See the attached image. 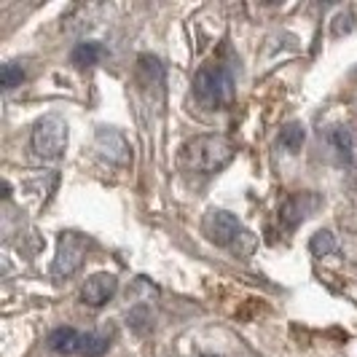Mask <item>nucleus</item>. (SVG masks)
<instances>
[{"instance_id":"obj_1","label":"nucleus","mask_w":357,"mask_h":357,"mask_svg":"<svg viewBox=\"0 0 357 357\" xmlns=\"http://www.w3.org/2000/svg\"><path fill=\"white\" fill-rule=\"evenodd\" d=\"M234 143L223 135H199L183 145V164L199 175H215L234 159Z\"/></svg>"},{"instance_id":"obj_2","label":"nucleus","mask_w":357,"mask_h":357,"mask_svg":"<svg viewBox=\"0 0 357 357\" xmlns=\"http://www.w3.org/2000/svg\"><path fill=\"white\" fill-rule=\"evenodd\" d=\"M194 94L204 107H226L234 100V75L223 62H207L194 75Z\"/></svg>"},{"instance_id":"obj_3","label":"nucleus","mask_w":357,"mask_h":357,"mask_svg":"<svg viewBox=\"0 0 357 357\" xmlns=\"http://www.w3.org/2000/svg\"><path fill=\"white\" fill-rule=\"evenodd\" d=\"M30 145L40 159H59L65 145H68V124L59 116H46L40 119L33 129Z\"/></svg>"},{"instance_id":"obj_4","label":"nucleus","mask_w":357,"mask_h":357,"mask_svg":"<svg viewBox=\"0 0 357 357\" xmlns=\"http://www.w3.org/2000/svg\"><path fill=\"white\" fill-rule=\"evenodd\" d=\"M86 250H89V242L81 234H62L59 242H56L52 274L54 277H70V274H75L81 268V264H84V258H86Z\"/></svg>"},{"instance_id":"obj_5","label":"nucleus","mask_w":357,"mask_h":357,"mask_svg":"<svg viewBox=\"0 0 357 357\" xmlns=\"http://www.w3.org/2000/svg\"><path fill=\"white\" fill-rule=\"evenodd\" d=\"M204 234L210 236V242L220 245V248H234L236 239L245 234V229H242V223L231 213L213 210V213H207V218H204Z\"/></svg>"},{"instance_id":"obj_6","label":"nucleus","mask_w":357,"mask_h":357,"mask_svg":"<svg viewBox=\"0 0 357 357\" xmlns=\"http://www.w3.org/2000/svg\"><path fill=\"white\" fill-rule=\"evenodd\" d=\"M116 290H119V280L113 274H94L81 287V301L86 306H102L116 296Z\"/></svg>"},{"instance_id":"obj_7","label":"nucleus","mask_w":357,"mask_h":357,"mask_svg":"<svg viewBox=\"0 0 357 357\" xmlns=\"http://www.w3.org/2000/svg\"><path fill=\"white\" fill-rule=\"evenodd\" d=\"M97 151H100V156H105L113 164H126V161L132 159L126 137L121 132H116V129H100L97 132Z\"/></svg>"},{"instance_id":"obj_8","label":"nucleus","mask_w":357,"mask_h":357,"mask_svg":"<svg viewBox=\"0 0 357 357\" xmlns=\"http://www.w3.org/2000/svg\"><path fill=\"white\" fill-rule=\"evenodd\" d=\"M314 207H317V199L312 197V194H293V197H287L285 202H282V207H280V223L290 231V229H296Z\"/></svg>"},{"instance_id":"obj_9","label":"nucleus","mask_w":357,"mask_h":357,"mask_svg":"<svg viewBox=\"0 0 357 357\" xmlns=\"http://www.w3.org/2000/svg\"><path fill=\"white\" fill-rule=\"evenodd\" d=\"M49 349L56 352V355H65L70 357L75 352H81V347H84V333H78L75 328H56L49 333Z\"/></svg>"},{"instance_id":"obj_10","label":"nucleus","mask_w":357,"mask_h":357,"mask_svg":"<svg viewBox=\"0 0 357 357\" xmlns=\"http://www.w3.org/2000/svg\"><path fill=\"white\" fill-rule=\"evenodd\" d=\"M306 140V129L304 124H287L282 132H280V145L287 148V151H301V145Z\"/></svg>"},{"instance_id":"obj_11","label":"nucleus","mask_w":357,"mask_h":357,"mask_svg":"<svg viewBox=\"0 0 357 357\" xmlns=\"http://www.w3.org/2000/svg\"><path fill=\"white\" fill-rule=\"evenodd\" d=\"M100 56H102V46H100V43H94V40H89V43H78V46H75V52H73V62H75V65H81V68H86V65H94Z\"/></svg>"},{"instance_id":"obj_12","label":"nucleus","mask_w":357,"mask_h":357,"mask_svg":"<svg viewBox=\"0 0 357 357\" xmlns=\"http://www.w3.org/2000/svg\"><path fill=\"white\" fill-rule=\"evenodd\" d=\"M309 252L314 258H325V255L336 252V236L331 231H317L312 236V242H309Z\"/></svg>"},{"instance_id":"obj_13","label":"nucleus","mask_w":357,"mask_h":357,"mask_svg":"<svg viewBox=\"0 0 357 357\" xmlns=\"http://www.w3.org/2000/svg\"><path fill=\"white\" fill-rule=\"evenodd\" d=\"M107 352V336H100V333H89L84 336V347H81V355L86 357H102Z\"/></svg>"},{"instance_id":"obj_14","label":"nucleus","mask_w":357,"mask_h":357,"mask_svg":"<svg viewBox=\"0 0 357 357\" xmlns=\"http://www.w3.org/2000/svg\"><path fill=\"white\" fill-rule=\"evenodd\" d=\"M22 78H24V70L14 65V62H8V65H3V70H0V84H3V89H14L22 84Z\"/></svg>"},{"instance_id":"obj_15","label":"nucleus","mask_w":357,"mask_h":357,"mask_svg":"<svg viewBox=\"0 0 357 357\" xmlns=\"http://www.w3.org/2000/svg\"><path fill=\"white\" fill-rule=\"evenodd\" d=\"M331 140H333L336 151H339L344 159H349V156H352V137H349V132H344V129H336V132L331 135Z\"/></svg>"},{"instance_id":"obj_16","label":"nucleus","mask_w":357,"mask_h":357,"mask_svg":"<svg viewBox=\"0 0 357 357\" xmlns=\"http://www.w3.org/2000/svg\"><path fill=\"white\" fill-rule=\"evenodd\" d=\"M143 320H145V309H137V312L129 314V322H132L135 331H143Z\"/></svg>"},{"instance_id":"obj_17","label":"nucleus","mask_w":357,"mask_h":357,"mask_svg":"<svg viewBox=\"0 0 357 357\" xmlns=\"http://www.w3.org/2000/svg\"><path fill=\"white\" fill-rule=\"evenodd\" d=\"M204 357H215V355H204Z\"/></svg>"}]
</instances>
